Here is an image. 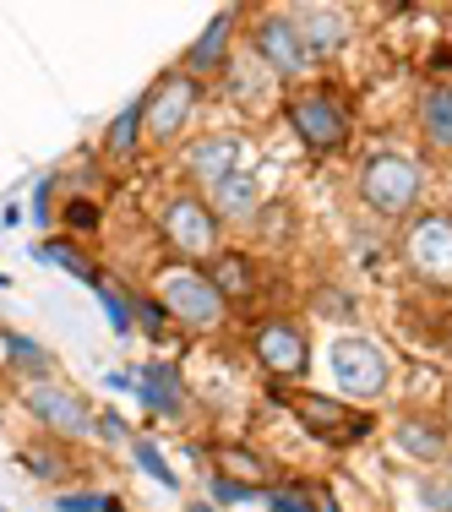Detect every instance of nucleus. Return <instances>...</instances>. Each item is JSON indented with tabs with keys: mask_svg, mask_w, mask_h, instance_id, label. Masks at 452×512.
Returning a JSON list of instances; mask_svg holds the SVG:
<instances>
[{
	"mask_svg": "<svg viewBox=\"0 0 452 512\" xmlns=\"http://www.w3.org/2000/svg\"><path fill=\"white\" fill-rule=\"evenodd\" d=\"M393 442H398V453H409L414 463H431L436 469L452 447V431H447L442 414H431V409H403L393 425Z\"/></svg>",
	"mask_w": 452,
	"mask_h": 512,
	"instance_id": "12",
	"label": "nucleus"
},
{
	"mask_svg": "<svg viewBox=\"0 0 452 512\" xmlns=\"http://www.w3.org/2000/svg\"><path fill=\"white\" fill-rule=\"evenodd\" d=\"M99 300H104V311L115 316V327H120V333H131V311L115 300V289H109V284H99Z\"/></svg>",
	"mask_w": 452,
	"mask_h": 512,
	"instance_id": "26",
	"label": "nucleus"
},
{
	"mask_svg": "<svg viewBox=\"0 0 452 512\" xmlns=\"http://www.w3.org/2000/svg\"><path fill=\"white\" fill-rule=\"evenodd\" d=\"M240 153H246V142L229 137V131H218V137H197L186 148V175L197 180V186H224L229 175H240Z\"/></svg>",
	"mask_w": 452,
	"mask_h": 512,
	"instance_id": "14",
	"label": "nucleus"
},
{
	"mask_svg": "<svg viewBox=\"0 0 452 512\" xmlns=\"http://www.w3.org/2000/svg\"><path fill=\"white\" fill-rule=\"evenodd\" d=\"M403 256H409L420 284L452 289V218L447 213H414L409 235H403Z\"/></svg>",
	"mask_w": 452,
	"mask_h": 512,
	"instance_id": "8",
	"label": "nucleus"
},
{
	"mask_svg": "<svg viewBox=\"0 0 452 512\" xmlns=\"http://www.w3.org/2000/svg\"><path fill=\"white\" fill-rule=\"evenodd\" d=\"M447 414H452V398H447Z\"/></svg>",
	"mask_w": 452,
	"mask_h": 512,
	"instance_id": "32",
	"label": "nucleus"
},
{
	"mask_svg": "<svg viewBox=\"0 0 452 512\" xmlns=\"http://www.w3.org/2000/svg\"><path fill=\"white\" fill-rule=\"evenodd\" d=\"M197 104H202V82L180 66L164 71V77L153 82V93L142 99V137H148L153 148H169V142L191 126Z\"/></svg>",
	"mask_w": 452,
	"mask_h": 512,
	"instance_id": "5",
	"label": "nucleus"
},
{
	"mask_svg": "<svg viewBox=\"0 0 452 512\" xmlns=\"http://www.w3.org/2000/svg\"><path fill=\"white\" fill-rule=\"evenodd\" d=\"M420 496H425V507H431V512H452V469L425 474V480H420Z\"/></svg>",
	"mask_w": 452,
	"mask_h": 512,
	"instance_id": "21",
	"label": "nucleus"
},
{
	"mask_svg": "<svg viewBox=\"0 0 452 512\" xmlns=\"http://www.w3.org/2000/svg\"><path fill=\"white\" fill-rule=\"evenodd\" d=\"M414 126L436 158H452V77H436L414 99Z\"/></svg>",
	"mask_w": 452,
	"mask_h": 512,
	"instance_id": "13",
	"label": "nucleus"
},
{
	"mask_svg": "<svg viewBox=\"0 0 452 512\" xmlns=\"http://www.w3.org/2000/svg\"><path fill=\"white\" fill-rule=\"evenodd\" d=\"M22 409H28L50 436H60V442H77V436L99 431V414L88 409V398L71 393L66 382H55V376H39V382L22 387Z\"/></svg>",
	"mask_w": 452,
	"mask_h": 512,
	"instance_id": "6",
	"label": "nucleus"
},
{
	"mask_svg": "<svg viewBox=\"0 0 452 512\" xmlns=\"http://www.w3.org/2000/svg\"><path fill=\"white\" fill-rule=\"evenodd\" d=\"M251 355L267 376L300 382V376L311 371V338H305V327L295 316H262V322L251 327Z\"/></svg>",
	"mask_w": 452,
	"mask_h": 512,
	"instance_id": "7",
	"label": "nucleus"
},
{
	"mask_svg": "<svg viewBox=\"0 0 452 512\" xmlns=\"http://www.w3.org/2000/svg\"><path fill=\"white\" fill-rule=\"evenodd\" d=\"M273 512H311V507H300V496L289 491H273Z\"/></svg>",
	"mask_w": 452,
	"mask_h": 512,
	"instance_id": "29",
	"label": "nucleus"
},
{
	"mask_svg": "<svg viewBox=\"0 0 452 512\" xmlns=\"http://www.w3.org/2000/svg\"><path fill=\"white\" fill-rule=\"evenodd\" d=\"M153 300L169 311V322L191 327V333H218V327H224V311H229V300L213 289V278H207L202 267H186V262L164 267V273L153 278Z\"/></svg>",
	"mask_w": 452,
	"mask_h": 512,
	"instance_id": "3",
	"label": "nucleus"
},
{
	"mask_svg": "<svg viewBox=\"0 0 452 512\" xmlns=\"http://www.w3.org/2000/svg\"><path fill=\"white\" fill-rule=\"evenodd\" d=\"M251 50L273 77H300L311 71V55L300 44V28H295V11H262L251 22Z\"/></svg>",
	"mask_w": 452,
	"mask_h": 512,
	"instance_id": "9",
	"label": "nucleus"
},
{
	"mask_svg": "<svg viewBox=\"0 0 452 512\" xmlns=\"http://www.w3.org/2000/svg\"><path fill=\"white\" fill-rule=\"evenodd\" d=\"M186 512H218L213 502H186Z\"/></svg>",
	"mask_w": 452,
	"mask_h": 512,
	"instance_id": "31",
	"label": "nucleus"
},
{
	"mask_svg": "<svg viewBox=\"0 0 452 512\" xmlns=\"http://www.w3.org/2000/svg\"><path fill=\"white\" fill-rule=\"evenodd\" d=\"M213 213H218V224L224 218H235V224H251L256 213H262V202H256V186H251V175H229L224 186H213Z\"/></svg>",
	"mask_w": 452,
	"mask_h": 512,
	"instance_id": "19",
	"label": "nucleus"
},
{
	"mask_svg": "<svg viewBox=\"0 0 452 512\" xmlns=\"http://www.w3.org/2000/svg\"><path fill=\"white\" fill-rule=\"evenodd\" d=\"M354 191H360V202L371 207L376 218H387V224L414 218L425 202V164L403 148H376L360 169H354Z\"/></svg>",
	"mask_w": 452,
	"mask_h": 512,
	"instance_id": "1",
	"label": "nucleus"
},
{
	"mask_svg": "<svg viewBox=\"0 0 452 512\" xmlns=\"http://www.w3.org/2000/svg\"><path fill=\"white\" fill-rule=\"evenodd\" d=\"M66 218H71L77 229H93V224H99V207H93V202H71Z\"/></svg>",
	"mask_w": 452,
	"mask_h": 512,
	"instance_id": "28",
	"label": "nucleus"
},
{
	"mask_svg": "<svg viewBox=\"0 0 452 512\" xmlns=\"http://www.w3.org/2000/svg\"><path fill=\"white\" fill-rule=\"evenodd\" d=\"M284 109H289V126L300 131V142H305L316 158L349 148L354 120H349V109H344V99H338V93H327V88H300V93H289Z\"/></svg>",
	"mask_w": 452,
	"mask_h": 512,
	"instance_id": "4",
	"label": "nucleus"
},
{
	"mask_svg": "<svg viewBox=\"0 0 452 512\" xmlns=\"http://www.w3.org/2000/svg\"><path fill=\"white\" fill-rule=\"evenodd\" d=\"M137 316H142V327H148V333H164V306H158V300H137Z\"/></svg>",
	"mask_w": 452,
	"mask_h": 512,
	"instance_id": "27",
	"label": "nucleus"
},
{
	"mask_svg": "<svg viewBox=\"0 0 452 512\" xmlns=\"http://www.w3.org/2000/svg\"><path fill=\"white\" fill-rule=\"evenodd\" d=\"M289 409H295V420L311 436H322L327 447H349V442H360V436L376 431L371 414L338 404V398H322V393H295V398H289Z\"/></svg>",
	"mask_w": 452,
	"mask_h": 512,
	"instance_id": "10",
	"label": "nucleus"
},
{
	"mask_svg": "<svg viewBox=\"0 0 452 512\" xmlns=\"http://www.w3.org/2000/svg\"><path fill=\"white\" fill-rule=\"evenodd\" d=\"M224 463H229V474H235V469L246 474V485H251V491L267 480V474H262V463H256V453H246V447H229V453H224Z\"/></svg>",
	"mask_w": 452,
	"mask_h": 512,
	"instance_id": "24",
	"label": "nucleus"
},
{
	"mask_svg": "<svg viewBox=\"0 0 452 512\" xmlns=\"http://www.w3.org/2000/svg\"><path fill=\"white\" fill-rule=\"evenodd\" d=\"M333 376H338V387L354 398H376L387 387V355H382V344H371V338H338L333 344Z\"/></svg>",
	"mask_w": 452,
	"mask_h": 512,
	"instance_id": "11",
	"label": "nucleus"
},
{
	"mask_svg": "<svg viewBox=\"0 0 452 512\" xmlns=\"http://www.w3.org/2000/svg\"><path fill=\"white\" fill-rule=\"evenodd\" d=\"M142 404L169 414V420H180V409H186V382H180L175 365H142Z\"/></svg>",
	"mask_w": 452,
	"mask_h": 512,
	"instance_id": "18",
	"label": "nucleus"
},
{
	"mask_svg": "<svg viewBox=\"0 0 452 512\" xmlns=\"http://www.w3.org/2000/svg\"><path fill=\"white\" fill-rule=\"evenodd\" d=\"M213 496H218V502H246L251 485H246V480H229V474H218V480H213Z\"/></svg>",
	"mask_w": 452,
	"mask_h": 512,
	"instance_id": "25",
	"label": "nucleus"
},
{
	"mask_svg": "<svg viewBox=\"0 0 452 512\" xmlns=\"http://www.w3.org/2000/svg\"><path fill=\"white\" fill-rule=\"evenodd\" d=\"M104 153L115 158V164H126V158L142 153V104H131L115 115V126L104 131Z\"/></svg>",
	"mask_w": 452,
	"mask_h": 512,
	"instance_id": "20",
	"label": "nucleus"
},
{
	"mask_svg": "<svg viewBox=\"0 0 452 512\" xmlns=\"http://www.w3.org/2000/svg\"><path fill=\"white\" fill-rule=\"evenodd\" d=\"M311 512H338V507H333V496H316V507H311Z\"/></svg>",
	"mask_w": 452,
	"mask_h": 512,
	"instance_id": "30",
	"label": "nucleus"
},
{
	"mask_svg": "<svg viewBox=\"0 0 452 512\" xmlns=\"http://www.w3.org/2000/svg\"><path fill=\"white\" fill-rule=\"evenodd\" d=\"M207 278H213V289L224 300H235V306H246V300L262 295V267H256L246 251H224L218 262H207Z\"/></svg>",
	"mask_w": 452,
	"mask_h": 512,
	"instance_id": "17",
	"label": "nucleus"
},
{
	"mask_svg": "<svg viewBox=\"0 0 452 512\" xmlns=\"http://www.w3.org/2000/svg\"><path fill=\"white\" fill-rule=\"evenodd\" d=\"M158 235H164V246L186 267L224 256V224H218L213 202L197 197V191H169L164 207H158Z\"/></svg>",
	"mask_w": 452,
	"mask_h": 512,
	"instance_id": "2",
	"label": "nucleus"
},
{
	"mask_svg": "<svg viewBox=\"0 0 452 512\" xmlns=\"http://www.w3.org/2000/svg\"><path fill=\"white\" fill-rule=\"evenodd\" d=\"M50 256H55V262L60 267H66V273H77L82 278V284H99V267H93L88 262V256H82L77 246H66V240H60V246H50Z\"/></svg>",
	"mask_w": 452,
	"mask_h": 512,
	"instance_id": "22",
	"label": "nucleus"
},
{
	"mask_svg": "<svg viewBox=\"0 0 452 512\" xmlns=\"http://www.w3.org/2000/svg\"><path fill=\"white\" fill-rule=\"evenodd\" d=\"M131 453H137V463L153 474L158 485H169V491H175V469H169V463L158 458V447H153V442H131Z\"/></svg>",
	"mask_w": 452,
	"mask_h": 512,
	"instance_id": "23",
	"label": "nucleus"
},
{
	"mask_svg": "<svg viewBox=\"0 0 452 512\" xmlns=\"http://www.w3.org/2000/svg\"><path fill=\"white\" fill-rule=\"evenodd\" d=\"M229 44H235V11H218L213 22H207V33L197 44H191L186 50V66L180 71H191V77H207V71H224V66H235V60H229Z\"/></svg>",
	"mask_w": 452,
	"mask_h": 512,
	"instance_id": "16",
	"label": "nucleus"
},
{
	"mask_svg": "<svg viewBox=\"0 0 452 512\" xmlns=\"http://www.w3.org/2000/svg\"><path fill=\"white\" fill-rule=\"evenodd\" d=\"M295 28H300V44H305V55H311V60L338 55V50H344V39H349V17L338 6H305V11H295Z\"/></svg>",
	"mask_w": 452,
	"mask_h": 512,
	"instance_id": "15",
	"label": "nucleus"
}]
</instances>
